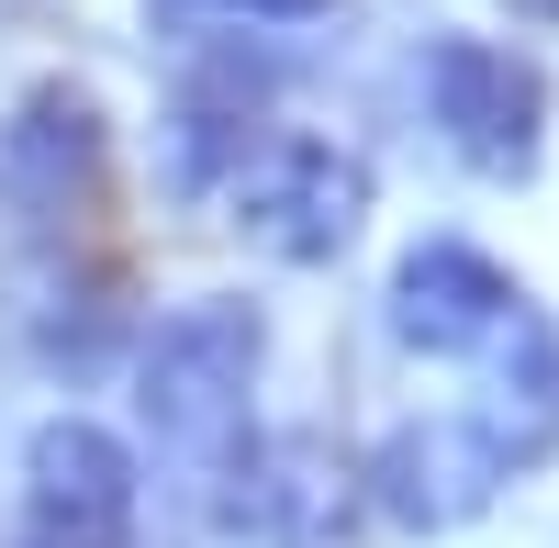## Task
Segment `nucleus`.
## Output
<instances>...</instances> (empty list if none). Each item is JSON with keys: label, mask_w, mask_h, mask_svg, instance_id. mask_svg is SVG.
I'll return each instance as SVG.
<instances>
[{"label": "nucleus", "mask_w": 559, "mask_h": 548, "mask_svg": "<svg viewBox=\"0 0 559 548\" xmlns=\"http://www.w3.org/2000/svg\"><path fill=\"white\" fill-rule=\"evenodd\" d=\"M526 302H537V291H526L492 247H471V236H426V247H403V258H392V291H381L392 336H403L414 358H437V370H471V358L515 325Z\"/></svg>", "instance_id": "7"}, {"label": "nucleus", "mask_w": 559, "mask_h": 548, "mask_svg": "<svg viewBox=\"0 0 559 548\" xmlns=\"http://www.w3.org/2000/svg\"><path fill=\"white\" fill-rule=\"evenodd\" d=\"M202 12H236V23H324L336 0H202Z\"/></svg>", "instance_id": "11"}, {"label": "nucleus", "mask_w": 559, "mask_h": 548, "mask_svg": "<svg viewBox=\"0 0 559 548\" xmlns=\"http://www.w3.org/2000/svg\"><path fill=\"white\" fill-rule=\"evenodd\" d=\"M515 23H537V34H559V0H503Z\"/></svg>", "instance_id": "12"}, {"label": "nucleus", "mask_w": 559, "mask_h": 548, "mask_svg": "<svg viewBox=\"0 0 559 548\" xmlns=\"http://www.w3.org/2000/svg\"><path fill=\"white\" fill-rule=\"evenodd\" d=\"M503 481L515 470L492 460V437L471 415H414V426H392L358 460V504L392 537H459V526H481L503 504Z\"/></svg>", "instance_id": "6"}, {"label": "nucleus", "mask_w": 559, "mask_h": 548, "mask_svg": "<svg viewBox=\"0 0 559 548\" xmlns=\"http://www.w3.org/2000/svg\"><path fill=\"white\" fill-rule=\"evenodd\" d=\"M258 370H269V313L247 291H202V302L157 313L146 347H134V426L202 481L258 426Z\"/></svg>", "instance_id": "1"}, {"label": "nucleus", "mask_w": 559, "mask_h": 548, "mask_svg": "<svg viewBox=\"0 0 559 548\" xmlns=\"http://www.w3.org/2000/svg\"><path fill=\"white\" fill-rule=\"evenodd\" d=\"M146 515V460L90 426V415H45L23 437V548H134Z\"/></svg>", "instance_id": "5"}, {"label": "nucleus", "mask_w": 559, "mask_h": 548, "mask_svg": "<svg viewBox=\"0 0 559 548\" xmlns=\"http://www.w3.org/2000/svg\"><path fill=\"white\" fill-rule=\"evenodd\" d=\"M224 202H236V224L280 269H336L369 224V157L324 146V134H292V146H258L224 179Z\"/></svg>", "instance_id": "4"}, {"label": "nucleus", "mask_w": 559, "mask_h": 548, "mask_svg": "<svg viewBox=\"0 0 559 548\" xmlns=\"http://www.w3.org/2000/svg\"><path fill=\"white\" fill-rule=\"evenodd\" d=\"M426 123L448 134V157L471 179H537L548 79H537V57H515L492 34H437L426 45Z\"/></svg>", "instance_id": "3"}, {"label": "nucleus", "mask_w": 559, "mask_h": 548, "mask_svg": "<svg viewBox=\"0 0 559 548\" xmlns=\"http://www.w3.org/2000/svg\"><path fill=\"white\" fill-rule=\"evenodd\" d=\"M202 504L236 548H336L369 504H358V460L313 426H280V437H236L224 460L202 470Z\"/></svg>", "instance_id": "2"}, {"label": "nucleus", "mask_w": 559, "mask_h": 548, "mask_svg": "<svg viewBox=\"0 0 559 548\" xmlns=\"http://www.w3.org/2000/svg\"><path fill=\"white\" fill-rule=\"evenodd\" d=\"M102 157H112V134H102V102L68 79H45L12 102V123H0V191H12L23 213H90V191H102Z\"/></svg>", "instance_id": "8"}, {"label": "nucleus", "mask_w": 559, "mask_h": 548, "mask_svg": "<svg viewBox=\"0 0 559 548\" xmlns=\"http://www.w3.org/2000/svg\"><path fill=\"white\" fill-rule=\"evenodd\" d=\"M481 370H492V392H481L471 426L492 437V460L503 470H548L559 460V325H548V302H526L481 347Z\"/></svg>", "instance_id": "9"}, {"label": "nucleus", "mask_w": 559, "mask_h": 548, "mask_svg": "<svg viewBox=\"0 0 559 548\" xmlns=\"http://www.w3.org/2000/svg\"><path fill=\"white\" fill-rule=\"evenodd\" d=\"M112 325H123V302H112V281H90V269H34L23 281V336H34V358L45 370H90V358L112 347Z\"/></svg>", "instance_id": "10"}]
</instances>
